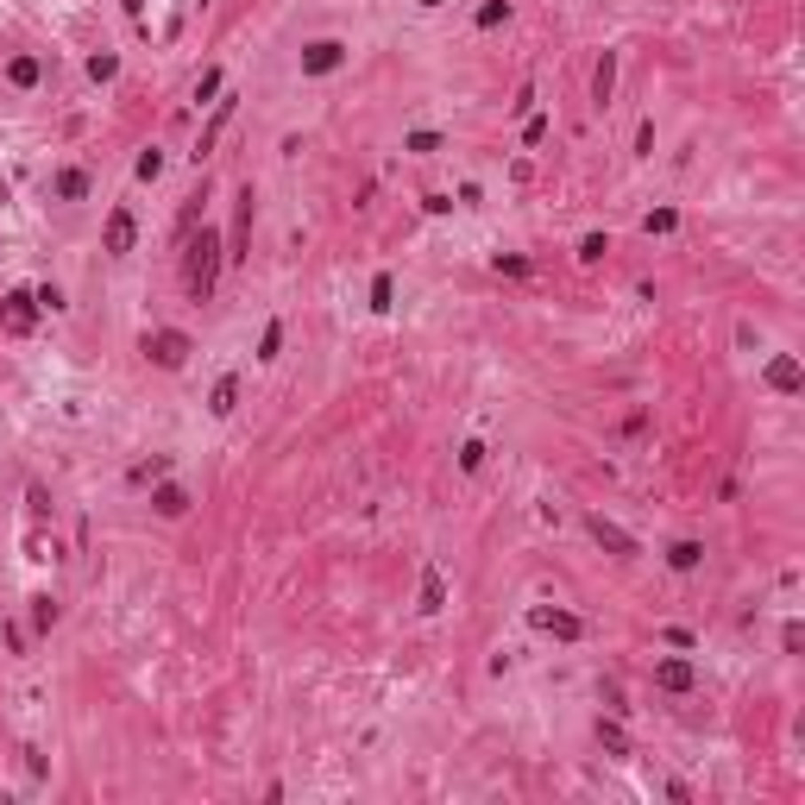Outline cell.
Instances as JSON below:
<instances>
[{"label":"cell","instance_id":"obj_29","mask_svg":"<svg viewBox=\"0 0 805 805\" xmlns=\"http://www.w3.org/2000/svg\"><path fill=\"white\" fill-rule=\"evenodd\" d=\"M32 623L51 629V623H57V598H32Z\"/></svg>","mask_w":805,"mask_h":805},{"label":"cell","instance_id":"obj_10","mask_svg":"<svg viewBox=\"0 0 805 805\" xmlns=\"http://www.w3.org/2000/svg\"><path fill=\"white\" fill-rule=\"evenodd\" d=\"M246 240H252V183L233 195V240H227L233 252H227V258H246Z\"/></svg>","mask_w":805,"mask_h":805},{"label":"cell","instance_id":"obj_7","mask_svg":"<svg viewBox=\"0 0 805 805\" xmlns=\"http://www.w3.org/2000/svg\"><path fill=\"white\" fill-rule=\"evenodd\" d=\"M529 623H535V629H548V635H560V642H579V635H585V623H579L572 611H554V604H535V611H529Z\"/></svg>","mask_w":805,"mask_h":805},{"label":"cell","instance_id":"obj_22","mask_svg":"<svg viewBox=\"0 0 805 805\" xmlns=\"http://www.w3.org/2000/svg\"><path fill=\"white\" fill-rule=\"evenodd\" d=\"M277 352H283V321H264V340H258V359L271 365Z\"/></svg>","mask_w":805,"mask_h":805},{"label":"cell","instance_id":"obj_15","mask_svg":"<svg viewBox=\"0 0 805 805\" xmlns=\"http://www.w3.org/2000/svg\"><path fill=\"white\" fill-rule=\"evenodd\" d=\"M441 604H447V579H441V572L428 566V572H422V617H434Z\"/></svg>","mask_w":805,"mask_h":805},{"label":"cell","instance_id":"obj_35","mask_svg":"<svg viewBox=\"0 0 805 805\" xmlns=\"http://www.w3.org/2000/svg\"><path fill=\"white\" fill-rule=\"evenodd\" d=\"M523 138H529V145H541V138H548V120H541V114H529V126H523Z\"/></svg>","mask_w":805,"mask_h":805},{"label":"cell","instance_id":"obj_19","mask_svg":"<svg viewBox=\"0 0 805 805\" xmlns=\"http://www.w3.org/2000/svg\"><path fill=\"white\" fill-rule=\"evenodd\" d=\"M164 472H170V454H152V460H138V466L126 472V485H158Z\"/></svg>","mask_w":805,"mask_h":805},{"label":"cell","instance_id":"obj_9","mask_svg":"<svg viewBox=\"0 0 805 805\" xmlns=\"http://www.w3.org/2000/svg\"><path fill=\"white\" fill-rule=\"evenodd\" d=\"M654 686H661V692H692V686H698V667L674 654V661H661V667H654Z\"/></svg>","mask_w":805,"mask_h":805},{"label":"cell","instance_id":"obj_32","mask_svg":"<svg viewBox=\"0 0 805 805\" xmlns=\"http://www.w3.org/2000/svg\"><path fill=\"white\" fill-rule=\"evenodd\" d=\"M391 296H397V283L391 277H372V309H391Z\"/></svg>","mask_w":805,"mask_h":805},{"label":"cell","instance_id":"obj_26","mask_svg":"<svg viewBox=\"0 0 805 805\" xmlns=\"http://www.w3.org/2000/svg\"><path fill=\"white\" fill-rule=\"evenodd\" d=\"M403 152H422V158H428V152H441V132H409V138H403Z\"/></svg>","mask_w":805,"mask_h":805},{"label":"cell","instance_id":"obj_3","mask_svg":"<svg viewBox=\"0 0 805 805\" xmlns=\"http://www.w3.org/2000/svg\"><path fill=\"white\" fill-rule=\"evenodd\" d=\"M0 328H7L13 340L38 328V296L32 289H7V296H0Z\"/></svg>","mask_w":805,"mask_h":805},{"label":"cell","instance_id":"obj_14","mask_svg":"<svg viewBox=\"0 0 805 805\" xmlns=\"http://www.w3.org/2000/svg\"><path fill=\"white\" fill-rule=\"evenodd\" d=\"M38 76H44V63H38V57H26V51L7 57V83H13V89H38Z\"/></svg>","mask_w":805,"mask_h":805},{"label":"cell","instance_id":"obj_12","mask_svg":"<svg viewBox=\"0 0 805 805\" xmlns=\"http://www.w3.org/2000/svg\"><path fill=\"white\" fill-rule=\"evenodd\" d=\"M152 509L177 523V517H189V491H183V485H158V491H152Z\"/></svg>","mask_w":805,"mask_h":805},{"label":"cell","instance_id":"obj_1","mask_svg":"<svg viewBox=\"0 0 805 805\" xmlns=\"http://www.w3.org/2000/svg\"><path fill=\"white\" fill-rule=\"evenodd\" d=\"M221 233L214 227H201V233H189V246H183V289H189V303H208L214 296V277H221Z\"/></svg>","mask_w":805,"mask_h":805},{"label":"cell","instance_id":"obj_17","mask_svg":"<svg viewBox=\"0 0 805 805\" xmlns=\"http://www.w3.org/2000/svg\"><path fill=\"white\" fill-rule=\"evenodd\" d=\"M667 566H674V572H698V566H705V548H698V541H674V548H667Z\"/></svg>","mask_w":805,"mask_h":805},{"label":"cell","instance_id":"obj_30","mask_svg":"<svg viewBox=\"0 0 805 805\" xmlns=\"http://www.w3.org/2000/svg\"><path fill=\"white\" fill-rule=\"evenodd\" d=\"M158 170H164V152H158V145H152V152H145V158H138V183H152Z\"/></svg>","mask_w":805,"mask_h":805},{"label":"cell","instance_id":"obj_31","mask_svg":"<svg viewBox=\"0 0 805 805\" xmlns=\"http://www.w3.org/2000/svg\"><path fill=\"white\" fill-rule=\"evenodd\" d=\"M491 264H497V271H503V277H523V271H529V258H517V252H497V258H491Z\"/></svg>","mask_w":805,"mask_h":805},{"label":"cell","instance_id":"obj_8","mask_svg":"<svg viewBox=\"0 0 805 805\" xmlns=\"http://www.w3.org/2000/svg\"><path fill=\"white\" fill-rule=\"evenodd\" d=\"M799 384H805V372H799V359H793V352H774V359H768V391H780V397H793Z\"/></svg>","mask_w":805,"mask_h":805},{"label":"cell","instance_id":"obj_21","mask_svg":"<svg viewBox=\"0 0 805 805\" xmlns=\"http://www.w3.org/2000/svg\"><path fill=\"white\" fill-rule=\"evenodd\" d=\"M598 743H604L611 755H629V737H623V723H604V717H598Z\"/></svg>","mask_w":805,"mask_h":805},{"label":"cell","instance_id":"obj_34","mask_svg":"<svg viewBox=\"0 0 805 805\" xmlns=\"http://www.w3.org/2000/svg\"><path fill=\"white\" fill-rule=\"evenodd\" d=\"M635 152H642V158L654 152V120H642V126H635Z\"/></svg>","mask_w":805,"mask_h":805},{"label":"cell","instance_id":"obj_11","mask_svg":"<svg viewBox=\"0 0 805 805\" xmlns=\"http://www.w3.org/2000/svg\"><path fill=\"white\" fill-rule=\"evenodd\" d=\"M51 195H57V201H83V195H89V170H76V164L57 170V177H51Z\"/></svg>","mask_w":805,"mask_h":805},{"label":"cell","instance_id":"obj_2","mask_svg":"<svg viewBox=\"0 0 805 805\" xmlns=\"http://www.w3.org/2000/svg\"><path fill=\"white\" fill-rule=\"evenodd\" d=\"M189 352H195V346H189V334H177V328H152V334H145V359L164 365V372H183Z\"/></svg>","mask_w":805,"mask_h":805},{"label":"cell","instance_id":"obj_20","mask_svg":"<svg viewBox=\"0 0 805 805\" xmlns=\"http://www.w3.org/2000/svg\"><path fill=\"white\" fill-rule=\"evenodd\" d=\"M503 20H509V0H485L478 7V32H497Z\"/></svg>","mask_w":805,"mask_h":805},{"label":"cell","instance_id":"obj_18","mask_svg":"<svg viewBox=\"0 0 805 805\" xmlns=\"http://www.w3.org/2000/svg\"><path fill=\"white\" fill-rule=\"evenodd\" d=\"M208 409H214V415H233V409H240V378H233V372H227L221 384H214V397H208Z\"/></svg>","mask_w":805,"mask_h":805},{"label":"cell","instance_id":"obj_5","mask_svg":"<svg viewBox=\"0 0 805 805\" xmlns=\"http://www.w3.org/2000/svg\"><path fill=\"white\" fill-rule=\"evenodd\" d=\"M132 240H138L132 208H114V214H107V227H101V246H107L114 258H126V252H132Z\"/></svg>","mask_w":805,"mask_h":805},{"label":"cell","instance_id":"obj_6","mask_svg":"<svg viewBox=\"0 0 805 805\" xmlns=\"http://www.w3.org/2000/svg\"><path fill=\"white\" fill-rule=\"evenodd\" d=\"M585 529H592V541H598V548H611L617 560H635V554H642V548H635V535H623L611 517H585Z\"/></svg>","mask_w":805,"mask_h":805},{"label":"cell","instance_id":"obj_36","mask_svg":"<svg viewBox=\"0 0 805 805\" xmlns=\"http://www.w3.org/2000/svg\"><path fill=\"white\" fill-rule=\"evenodd\" d=\"M422 7H447V0H422Z\"/></svg>","mask_w":805,"mask_h":805},{"label":"cell","instance_id":"obj_33","mask_svg":"<svg viewBox=\"0 0 805 805\" xmlns=\"http://www.w3.org/2000/svg\"><path fill=\"white\" fill-rule=\"evenodd\" d=\"M32 296H38V309H63V289H57V283H44V289H32Z\"/></svg>","mask_w":805,"mask_h":805},{"label":"cell","instance_id":"obj_24","mask_svg":"<svg viewBox=\"0 0 805 805\" xmlns=\"http://www.w3.org/2000/svg\"><path fill=\"white\" fill-rule=\"evenodd\" d=\"M674 227H680V214H674V208H654L648 221H642V233H674Z\"/></svg>","mask_w":805,"mask_h":805},{"label":"cell","instance_id":"obj_27","mask_svg":"<svg viewBox=\"0 0 805 805\" xmlns=\"http://www.w3.org/2000/svg\"><path fill=\"white\" fill-rule=\"evenodd\" d=\"M221 95V69H201V83H195V101H214Z\"/></svg>","mask_w":805,"mask_h":805},{"label":"cell","instance_id":"obj_28","mask_svg":"<svg viewBox=\"0 0 805 805\" xmlns=\"http://www.w3.org/2000/svg\"><path fill=\"white\" fill-rule=\"evenodd\" d=\"M478 466H485V441H466L460 447V472H478Z\"/></svg>","mask_w":805,"mask_h":805},{"label":"cell","instance_id":"obj_13","mask_svg":"<svg viewBox=\"0 0 805 805\" xmlns=\"http://www.w3.org/2000/svg\"><path fill=\"white\" fill-rule=\"evenodd\" d=\"M611 95H617V51H604V57H598V69H592V101L604 107Z\"/></svg>","mask_w":805,"mask_h":805},{"label":"cell","instance_id":"obj_25","mask_svg":"<svg viewBox=\"0 0 805 805\" xmlns=\"http://www.w3.org/2000/svg\"><path fill=\"white\" fill-rule=\"evenodd\" d=\"M89 76H95V83H114V76H120V57H107V51L89 57Z\"/></svg>","mask_w":805,"mask_h":805},{"label":"cell","instance_id":"obj_4","mask_svg":"<svg viewBox=\"0 0 805 805\" xmlns=\"http://www.w3.org/2000/svg\"><path fill=\"white\" fill-rule=\"evenodd\" d=\"M340 63H346V44H340V38H315V44H303V76H334Z\"/></svg>","mask_w":805,"mask_h":805},{"label":"cell","instance_id":"obj_16","mask_svg":"<svg viewBox=\"0 0 805 805\" xmlns=\"http://www.w3.org/2000/svg\"><path fill=\"white\" fill-rule=\"evenodd\" d=\"M227 120H233V101H214V120L201 126V145H195V158H208V152H214V138H221V126H227Z\"/></svg>","mask_w":805,"mask_h":805},{"label":"cell","instance_id":"obj_23","mask_svg":"<svg viewBox=\"0 0 805 805\" xmlns=\"http://www.w3.org/2000/svg\"><path fill=\"white\" fill-rule=\"evenodd\" d=\"M604 252H611V240H604V233H585V240H579V264H598Z\"/></svg>","mask_w":805,"mask_h":805}]
</instances>
